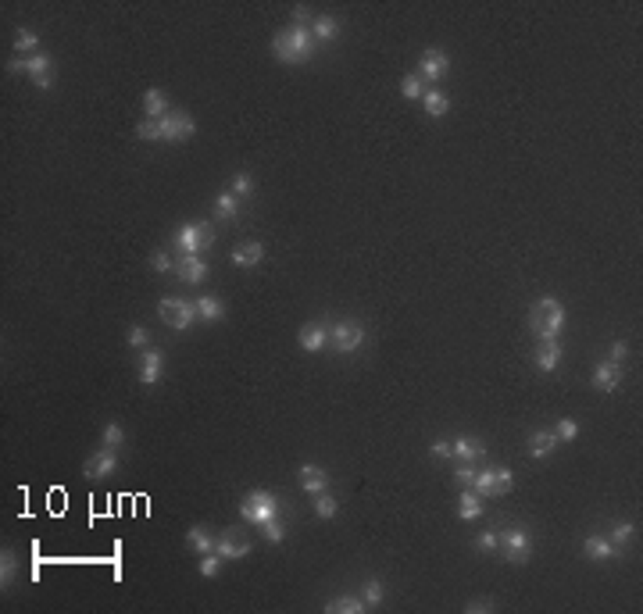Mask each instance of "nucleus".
Segmentation results:
<instances>
[{
    "label": "nucleus",
    "instance_id": "obj_47",
    "mask_svg": "<svg viewBox=\"0 0 643 614\" xmlns=\"http://www.w3.org/2000/svg\"><path fill=\"white\" fill-rule=\"evenodd\" d=\"M136 136H140V140H161V136H157V122H154V118H143V122L136 125Z\"/></svg>",
    "mask_w": 643,
    "mask_h": 614
},
{
    "label": "nucleus",
    "instance_id": "obj_7",
    "mask_svg": "<svg viewBox=\"0 0 643 614\" xmlns=\"http://www.w3.org/2000/svg\"><path fill=\"white\" fill-rule=\"evenodd\" d=\"M361 343H365L361 321H336V325H329V347L336 354H354Z\"/></svg>",
    "mask_w": 643,
    "mask_h": 614
},
{
    "label": "nucleus",
    "instance_id": "obj_1",
    "mask_svg": "<svg viewBox=\"0 0 643 614\" xmlns=\"http://www.w3.org/2000/svg\"><path fill=\"white\" fill-rule=\"evenodd\" d=\"M272 54L283 65H304L314 58V36L307 25H290L283 32H276L272 39Z\"/></svg>",
    "mask_w": 643,
    "mask_h": 614
},
{
    "label": "nucleus",
    "instance_id": "obj_10",
    "mask_svg": "<svg viewBox=\"0 0 643 614\" xmlns=\"http://www.w3.org/2000/svg\"><path fill=\"white\" fill-rule=\"evenodd\" d=\"M25 75H29L39 90H50V86H54V61L47 58L43 50H36L32 58H25Z\"/></svg>",
    "mask_w": 643,
    "mask_h": 614
},
{
    "label": "nucleus",
    "instance_id": "obj_15",
    "mask_svg": "<svg viewBox=\"0 0 643 614\" xmlns=\"http://www.w3.org/2000/svg\"><path fill=\"white\" fill-rule=\"evenodd\" d=\"M300 347L307 350V354H318L322 347H329V325H322V321H307L304 329H300Z\"/></svg>",
    "mask_w": 643,
    "mask_h": 614
},
{
    "label": "nucleus",
    "instance_id": "obj_36",
    "mask_svg": "<svg viewBox=\"0 0 643 614\" xmlns=\"http://www.w3.org/2000/svg\"><path fill=\"white\" fill-rule=\"evenodd\" d=\"M400 97H404V100H422V97H425V82H422L418 75H404V79H400Z\"/></svg>",
    "mask_w": 643,
    "mask_h": 614
},
{
    "label": "nucleus",
    "instance_id": "obj_9",
    "mask_svg": "<svg viewBox=\"0 0 643 614\" xmlns=\"http://www.w3.org/2000/svg\"><path fill=\"white\" fill-rule=\"evenodd\" d=\"M211 240H214V236H211L204 226H197V221H186V226L176 233V243H179V250H183V254H200Z\"/></svg>",
    "mask_w": 643,
    "mask_h": 614
},
{
    "label": "nucleus",
    "instance_id": "obj_38",
    "mask_svg": "<svg viewBox=\"0 0 643 614\" xmlns=\"http://www.w3.org/2000/svg\"><path fill=\"white\" fill-rule=\"evenodd\" d=\"M468 489H475L482 500L494 496V468H490V472H475V479H472V486H468Z\"/></svg>",
    "mask_w": 643,
    "mask_h": 614
},
{
    "label": "nucleus",
    "instance_id": "obj_45",
    "mask_svg": "<svg viewBox=\"0 0 643 614\" xmlns=\"http://www.w3.org/2000/svg\"><path fill=\"white\" fill-rule=\"evenodd\" d=\"M554 436H558V439H565V443H568V439H575V436H579V422H575V418H558Z\"/></svg>",
    "mask_w": 643,
    "mask_h": 614
},
{
    "label": "nucleus",
    "instance_id": "obj_27",
    "mask_svg": "<svg viewBox=\"0 0 643 614\" xmlns=\"http://www.w3.org/2000/svg\"><path fill=\"white\" fill-rule=\"evenodd\" d=\"M311 36H314V39H322V43H329V39H336V36H340V22H336L333 15H318V18H314V25H311Z\"/></svg>",
    "mask_w": 643,
    "mask_h": 614
},
{
    "label": "nucleus",
    "instance_id": "obj_23",
    "mask_svg": "<svg viewBox=\"0 0 643 614\" xmlns=\"http://www.w3.org/2000/svg\"><path fill=\"white\" fill-rule=\"evenodd\" d=\"M558 364H561V347H558V340H544L540 350H536V368H540V372H554Z\"/></svg>",
    "mask_w": 643,
    "mask_h": 614
},
{
    "label": "nucleus",
    "instance_id": "obj_19",
    "mask_svg": "<svg viewBox=\"0 0 643 614\" xmlns=\"http://www.w3.org/2000/svg\"><path fill=\"white\" fill-rule=\"evenodd\" d=\"M554 446H558V436L551 432V429H540V432H532L529 436V458H551L554 454Z\"/></svg>",
    "mask_w": 643,
    "mask_h": 614
},
{
    "label": "nucleus",
    "instance_id": "obj_39",
    "mask_svg": "<svg viewBox=\"0 0 643 614\" xmlns=\"http://www.w3.org/2000/svg\"><path fill=\"white\" fill-rule=\"evenodd\" d=\"M125 443V429L118 422H107L104 425V446H111V450H118V446Z\"/></svg>",
    "mask_w": 643,
    "mask_h": 614
},
{
    "label": "nucleus",
    "instance_id": "obj_44",
    "mask_svg": "<svg viewBox=\"0 0 643 614\" xmlns=\"http://www.w3.org/2000/svg\"><path fill=\"white\" fill-rule=\"evenodd\" d=\"M261 532H264V539H268V543H283V539H286V525H283V518L264 522V525H261Z\"/></svg>",
    "mask_w": 643,
    "mask_h": 614
},
{
    "label": "nucleus",
    "instance_id": "obj_31",
    "mask_svg": "<svg viewBox=\"0 0 643 614\" xmlns=\"http://www.w3.org/2000/svg\"><path fill=\"white\" fill-rule=\"evenodd\" d=\"M197 314H200L204 321H219V318H226V304H222L219 297H200V300H197Z\"/></svg>",
    "mask_w": 643,
    "mask_h": 614
},
{
    "label": "nucleus",
    "instance_id": "obj_33",
    "mask_svg": "<svg viewBox=\"0 0 643 614\" xmlns=\"http://www.w3.org/2000/svg\"><path fill=\"white\" fill-rule=\"evenodd\" d=\"M15 568H18V553L4 550V553H0V586H4V589L15 582Z\"/></svg>",
    "mask_w": 643,
    "mask_h": 614
},
{
    "label": "nucleus",
    "instance_id": "obj_42",
    "mask_svg": "<svg viewBox=\"0 0 643 614\" xmlns=\"http://www.w3.org/2000/svg\"><path fill=\"white\" fill-rule=\"evenodd\" d=\"M632 532H636V525H632V522H618V525H615V529L608 532V539H611V543H615V546L622 550V546H625V543L632 539Z\"/></svg>",
    "mask_w": 643,
    "mask_h": 614
},
{
    "label": "nucleus",
    "instance_id": "obj_43",
    "mask_svg": "<svg viewBox=\"0 0 643 614\" xmlns=\"http://www.w3.org/2000/svg\"><path fill=\"white\" fill-rule=\"evenodd\" d=\"M125 340H129V347H136V350H147V347H150V332H147V329L136 321V325H129V336H125Z\"/></svg>",
    "mask_w": 643,
    "mask_h": 614
},
{
    "label": "nucleus",
    "instance_id": "obj_5",
    "mask_svg": "<svg viewBox=\"0 0 643 614\" xmlns=\"http://www.w3.org/2000/svg\"><path fill=\"white\" fill-rule=\"evenodd\" d=\"M508 565H529V553H532V536L525 529H504L501 532V546H497Z\"/></svg>",
    "mask_w": 643,
    "mask_h": 614
},
{
    "label": "nucleus",
    "instance_id": "obj_30",
    "mask_svg": "<svg viewBox=\"0 0 643 614\" xmlns=\"http://www.w3.org/2000/svg\"><path fill=\"white\" fill-rule=\"evenodd\" d=\"M361 600H365V607L372 610V607H379L383 600H386V586H383V579H368L365 586H361Z\"/></svg>",
    "mask_w": 643,
    "mask_h": 614
},
{
    "label": "nucleus",
    "instance_id": "obj_4",
    "mask_svg": "<svg viewBox=\"0 0 643 614\" xmlns=\"http://www.w3.org/2000/svg\"><path fill=\"white\" fill-rule=\"evenodd\" d=\"M157 314H161V321H165L169 329L183 332V329H190V325H193V318H197V304H190V300H183V297H161Z\"/></svg>",
    "mask_w": 643,
    "mask_h": 614
},
{
    "label": "nucleus",
    "instance_id": "obj_53",
    "mask_svg": "<svg viewBox=\"0 0 643 614\" xmlns=\"http://www.w3.org/2000/svg\"><path fill=\"white\" fill-rule=\"evenodd\" d=\"M304 18H307V8L297 4V8H293V25H304Z\"/></svg>",
    "mask_w": 643,
    "mask_h": 614
},
{
    "label": "nucleus",
    "instance_id": "obj_16",
    "mask_svg": "<svg viewBox=\"0 0 643 614\" xmlns=\"http://www.w3.org/2000/svg\"><path fill=\"white\" fill-rule=\"evenodd\" d=\"M300 489L304 493H311V496H318V493H326L329 489V472L326 468H318V465H300Z\"/></svg>",
    "mask_w": 643,
    "mask_h": 614
},
{
    "label": "nucleus",
    "instance_id": "obj_34",
    "mask_svg": "<svg viewBox=\"0 0 643 614\" xmlns=\"http://www.w3.org/2000/svg\"><path fill=\"white\" fill-rule=\"evenodd\" d=\"M36 47H39V36H36V32H29V29H18V32H15V50H18V58H22V54H25V58H32Z\"/></svg>",
    "mask_w": 643,
    "mask_h": 614
},
{
    "label": "nucleus",
    "instance_id": "obj_32",
    "mask_svg": "<svg viewBox=\"0 0 643 614\" xmlns=\"http://www.w3.org/2000/svg\"><path fill=\"white\" fill-rule=\"evenodd\" d=\"M336 511H340V500H336V496H329V493H318V496H314V515H318L322 522L336 518Z\"/></svg>",
    "mask_w": 643,
    "mask_h": 614
},
{
    "label": "nucleus",
    "instance_id": "obj_37",
    "mask_svg": "<svg viewBox=\"0 0 643 614\" xmlns=\"http://www.w3.org/2000/svg\"><path fill=\"white\" fill-rule=\"evenodd\" d=\"M150 268H154L157 275H169V271H176V268H179V261H176L169 250H154V257H150Z\"/></svg>",
    "mask_w": 643,
    "mask_h": 614
},
{
    "label": "nucleus",
    "instance_id": "obj_48",
    "mask_svg": "<svg viewBox=\"0 0 643 614\" xmlns=\"http://www.w3.org/2000/svg\"><path fill=\"white\" fill-rule=\"evenodd\" d=\"M472 479H475V468H472V465H458V472H454V482H458L461 489H468V486H472Z\"/></svg>",
    "mask_w": 643,
    "mask_h": 614
},
{
    "label": "nucleus",
    "instance_id": "obj_26",
    "mask_svg": "<svg viewBox=\"0 0 643 614\" xmlns=\"http://www.w3.org/2000/svg\"><path fill=\"white\" fill-rule=\"evenodd\" d=\"M214 539H219V536H211L204 525H190V532H186V543H190L193 553H211L214 550Z\"/></svg>",
    "mask_w": 643,
    "mask_h": 614
},
{
    "label": "nucleus",
    "instance_id": "obj_28",
    "mask_svg": "<svg viewBox=\"0 0 643 614\" xmlns=\"http://www.w3.org/2000/svg\"><path fill=\"white\" fill-rule=\"evenodd\" d=\"M236 211H240V197L233 193V190H222L219 197H214V218H236Z\"/></svg>",
    "mask_w": 643,
    "mask_h": 614
},
{
    "label": "nucleus",
    "instance_id": "obj_12",
    "mask_svg": "<svg viewBox=\"0 0 643 614\" xmlns=\"http://www.w3.org/2000/svg\"><path fill=\"white\" fill-rule=\"evenodd\" d=\"M118 468V454L111 450V446H104V450H97L86 465H82V472H86V479H104V475H111Z\"/></svg>",
    "mask_w": 643,
    "mask_h": 614
},
{
    "label": "nucleus",
    "instance_id": "obj_14",
    "mask_svg": "<svg viewBox=\"0 0 643 614\" xmlns=\"http://www.w3.org/2000/svg\"><path fill=\"white\" fill-rule=\"evenodd\" d=\"M214 553H219L222 561H240V557L250 553V539H236V532H222L214 539Z\"/></svg>",
    "mask_w": 643,
    "mask_h": 614
},
{
    "label": "nucleus",
    "instance_id": "obj_24",
    "mask_svg": "<svg viewBox=\"0 0 643 614\" xmlns=\"http://www.w3.org/2000/svg\"><path fill=\"white\" fill-rule=\"evenodd\" d=\"M422 104H425V115H429V118H443L447 111H451V97L440 93V90H425Z\"/></svg>",
    "mask_w": 643,
    "mask_h": 614
},
{
    "label": "nucleus",
    "instance_id": "obj_35",
    "mask_svg": "<svg viewBox=\"0 0 643 614\" xmlns=\"http://www.w3.org/2000/svg\"><path fill=\"white\" fill-rule=\"evenodd\" d=\"M222 565H226V561H222V557L211 550V553H200V565H197V572H200L204 579H214V575L222 572Z\"/></svg>",
    "mask_w": 643,
    "mask_h": 614
},
{
    "label": "nucleus",
    "instance_id": "obj_8",
    "mask_svg": "<svg viewBox=\"0 0 643 614\" xmlns=\"http://www.w3.org/2000/svg\"><path fill=\"white\" fill-rule=\"evenodd\" d=\"M447 68H451V58H447V50H440V47H429L425 54H422V61H418V79L425 82H436V79H443L447 75Z\"/></svg>",
    "mask_w": 643,
    "mask_h": 614
},
{
    "label": "nucleus",
    "instance_id": "obj_3",
    "mask_svg": "<svg viewBox=\"0 0 643 614\" xmlns=\"http://www.w3.org/2000/svg\"><path fill=\"white\" fill-rule=\"evenodd\" d=\"M240 515L250 522V525H264V522H272V518H279L283 515V504H279V496L272 493V489H254V493H247L243 496V504H240Z\"/></svg>",
    "mask_w": 643,
    "mask_h": 614
},
{
    "label": "nucleus",
    "instance_id": "obj_46",
    "mask_svg": "<svg viewBox=\"0 0 643 614\" xmlns=\"http://www.w3.org/2000/svg\"><path fill=\"white\" fill-rule=\"evenodd\" d=\"M475 546H479V550H497V546H501V532H494V529L479 532V536H475Z\"/></svg>",
    "mask_w": 643,
    "mask_h": 614
},
{
    "label": "nucleus",
    "instance_id": "obj_50",
    "mask_svg": "<svg viewBox=\"0 0 643 614\" xmlns=\"http://www.w3.org/2000/svg\"><path fill=\"white\" fill-rule=\"evenodd\" d=\"M429 454H433L436 461H447V458H454V454H451V443H447V439H436L433 446H429Z\"/></svg>",
    "mask_w": 643,
    "mask_h": 614
},
{
    "label": "nucleus",
    "instance_id": "obj_22",
    "mask_svg": "<svg viewBox=\"0 0 643 614\" xmlns=\"http://www.w3.org/2000/svg\"><path fill=\"white\" fill-rule=\"evenodd\" d=\"M176 271L186 278V283H200V278L207 275V261H200V254H183Z\"/></svg>",
    "mask_w": 643,
    "mask_h": 614
},
{
    "label": "nucleus",
    "instance_id": "obj_18",
    "mask_svg": "<svg viewBox=\"0 0 643 614\" xmlns=\"http://www.w3.org/2000/svg\"><path fill=\"white\" fill-rule=\"evenodd\" d=\"M451 454H454V461L458 465H472V461H479L482 454H486V446H482V439H454L451 443Z\"/></svg>",
    "mask_w": 643,
    "mask_h": 614
},
{
    "label": "nucleus",
    "instance_id": "obj_2",
    "mask_svg": "<svg viewBox=\"0 0 643 614\" xmlns=\"http://www.w3.org/2000/svg\"><path fill=\"white\" fill-rule=\"evenodd\" d=\"M529 329L536 332V340H558V332L565 329V307L554 300V297H544L536 300L532 311H529Z\"/></svg>",
    "mask_w": 643,
    "mask_h": 614
},
{
    "label": "nucleus",
    "instance_id": "obj_20",
    "mask_svg": "<svg viewBox=\"0 0 643 614\" xmlns=\"http://www.w3.org/2000/svg\"><path fill=\"white\" fill-rule=\"evenodd\" d=\"M479 515H482V496L475 489H461V496H458V518L461 522H475Z\"/></svg>",
    "mask_w": 643,
    "mask_h": 614
},
{
    "label": "nucleus",
    "instance_id": "obj_11",
    "mask_svg": "<svg viewBox=\"0 0 643 614\" xmlns=\"http://www.w3.org/2000/svg\"><path fill=\"white\" fill-rule=\"evenodd\" d=\"M161 372H165V354H161L157 347H147L143 357H140V382L143 386H157Z\"/></svg>",
    "mask_w": 643,
    "mask_h": 614
},
{
    "label": "nucleus",
    "instance_id": "obj_52",
    "mask_svg": "<svg viewBox=\"0 0 643 614\" xmlns=\"http://www.w3.org/2000/svg\"><path fill=\"white\" fill-rule=\"evenodd\" d=\"M465 610H468V614H482V610H494V603H486V600H482V603H468Z\"/></svg>",
    "mask_w": 643,
    "mask_h": 614
},
{
    "label": "nucleus",
    "instance_id": "obj_29",
    "mask_svg": "<svg viewBox=\"0 0 643 614\" xmlns=\"http://www.w3.org/2000/svg\"><path fill=\"white\" fill-rule=\"evenodd\" d=\"M326 610H329V614H361V610H368V607H365L361 596H336V600L326 603Z\"/></svg>",
    "mask_w": 643,
    "mask_h": 614
},
{
    "label": "nucleus",
    "instance_id": "obj_41",
    "mask_svg": "<svg viewBox=\"0 0 643 614\" xmlns=\"http://www.w3.org/2000/svg\"><path fill=\"white\" fill-rule=\"evenodd\" d=\"M515 486V475H511V468H494V496H501V493H508Z\"/></svg>",
    "mask_w": 643,
    "mask_h": 614
},
{
    "label": "nucleus",
    "instance_id": "obj_21",
    "mask_svg": "<svg viewBox=\"0 0 643 614\" xmlns=\"http://www.w3.org/2000/svg\"><path fill=\"white\" fill-rule=\"evenodd\" d=\"M261 261H264V247L254 243V240H250V243H240V247L233 250V264H236V268H254V264H261Z\"/></svg>",
    "mask_w": 643,
    "mask_h": 614
},
{
    "label": "nucleus",
    "instance_id": "obj_17",
    "mask_svg": "<svg viewBox=\"0 0 643 614\" xmlns=\"http://www.w3.org/2000/svg\"><path fill=\"white\" fill-rule=\"evenodd\" d=\"M594 389L597 393H615V386L622 382V364H611V361H601L597 368H594Z\"/></svg>",
    "mask_w": 643,
    "mask_h": 614
},
{
    "label": "nucleus",
    "instance_id": "obj_49",
    "mask_svg": "<svg viewBox=\"0 0 643 614\" xmlns=\"http://www.w3.org/2000/svg\"><path fill=\"white\" fill-rule=\"evenodd\" d=\"M625 357H629V343L625 340H615V347H611V364H625Z\"/></svg>",
    "mask_w": 643,
    "mask_h": 614
},
{
    "label": "nucleus",
    "instance_id": "obj_51",
    "mask_svg": "<svg viewBox=\"0 0 643 614\" xmlns=\"http://www.w3.org/2000/svg\"><path fill=\"white\" fill-rule=\"evenodd\" d=\"M8 72L11 75H25V58H11L8 61Z\"/></svg>",
    "mask_w": 643,
    "mask_h": 614
},
{
    "label": "nucleus",
    "instance_id": "obj_13",
    "mask_svg": "<svg viewBox=\"0 0 643 614\" xmlns=\"http://www.w3.org/2000/svg\"><path fill=\"white\" fill-rule=\"evenodd\" d=\"M582 553L589 557V561H611V557H618V546L608 536H601V532H589L582 539Z\"/></svg>",
    "mask_w": 643,
    "mask_h": 614
},
{
    "label": "nucleus",
    "instance_id": "obj_25",
    "mask_svg": "<svg viewBox=\"0 0 643 614\" xmlns=\"http://www.w3.org/2000/svg\"><path fill=\"white\" fill-rule=\"evenodd\" d=\"M143 111H147V118H165L169 115V97L161 93V90H147L143 93Z\"/></svg>",
    "mask_w": 643,
    "mask_h": 614
},
{
    "label": "nucleus",
    "instance_id": "obj_6",
    "mask_svg": "<svg viewBox=\"0 0 643 614\" xmlns=\"http://www.w3.org/2000/svg\"><path fill=\"white\" fill-rule=\"evenodd\" d=\"M197 133V122L186 115V111H169L165 118H157V136L165 143H179V140H190Z\"/></svg>",
    "mask_w": 643,
    "mask_h": 614
},
{
    "label": "nucleus",
    "instance_id": "obj_40",
    "mask_svg": "<svg viewBox=\"0 0 643 614\" xmlns=\"http://www.w3.org/2000/svg\"><path fill=\"white\" fill-rule=\"evenodd\" d=\"M229 190H233L236 197H254V179H250L247 172H236V176L229 179Z\"/></svg>",
    "mask_w": 643,
    "mask_h": 614
}]
</instances>
